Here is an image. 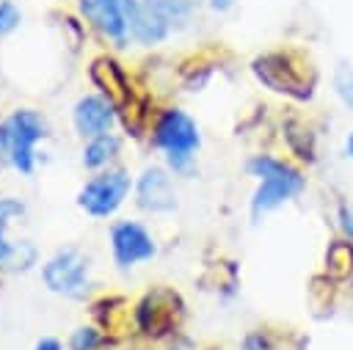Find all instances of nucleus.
<instances>
[{
  "label": "nucleus",
  "mask_w": 353,
  "mask_h": 350,
  "mask_svg": "<svg viewBox=\"0 0 353 350\" xmlns=\"http://www.w3.org/2000/svg\"><path fill=\"white\" fill-rule=\"evenodd\" d=\"M47 138V124L33 110H14L0 124V141L11 165L22 174H33L36 165V143Z\"/></svg>",
  "instance_id": "20e7f679"
},
{
  "label": "nucleus",
  "mask_w": 353,
  "mask_h": 350,
  "mask_svg": "<svg viewBox=\"0 0 353 350\" xmlns=\"http://www.w3.org/2000/svg\"><path fill=\"white\" fill-rule=\"evenodd\" d=\"M234 3H240V0H210V8L212 11H229Z\"/></svg>",
  "instance_id": "a211bd4d"
},
{
  "label": "nucleus",
  "mask_w": 353,
  "mask_h": 350,
  "mask_svg": "<svg viewBox=\"0 0 353 350\" xmlns=\"http://www.w3.org/2000/svg\"><path fill=\"white\" fill-rule=\"evenodd\" d=\"M116 121V105L108 96H83L74 105V127L83 138L105 135Z\"/></svg>",
  "instance_id": "9b49d317"
},
{
  "label": "nucleus",
  "mask_w": 353,
  "mask_h": 350,
  "mask_svg": "<svg viewBox=\"0 0 353 350\" xmlns=\"http://www.w3.org/2000/svg\"><path fill=\"white\" fill-rule=\"evenodd\" d=\"M130 187H132L130 174L124 168H110V171H105V174H99L83 185L77 204L94 218H108L124 204Z\"/></svg>",
  "instance_id": "423d86ee"
},
{
  "label": "nucleus",
  "mask_w": 353,
  "mask_h": 350,
  "mask_svg": "<svg viewBox=\"0 0 353 350\" xmlns=\"http://www.w3.org/2000/svg\"><path fill=\"white\" fill-rule=\"evenodd\" d=\"M345 154H347V157L353 160V132H350V135L345 138Z\"/></svg>",
  "instance_id": "aec40b11"
},
{
  "label": "nucleus",
  "mask_w": 353,
  "mask_h": 350,
  "mask_svg": "<svg viewBox=\"0 0 353 350\" xmlns=\"http://www.w3.org/2000/svg\"><path fill=\"white\" fill-rule=\"evenodd\" d=\"M248 174L256 176V190L251 196V218L259 220L268 212L290 204L306 190V176L273 154H256L248 160Z\"/></svg>",
  "instance_id": "f257e3e1"
},
{
  "label": "nucleus",
  "mask_w": 353,
  "mask_h": 350,
  "mask_svg": "<svg viewBox=\"0 0 353 350\" xmlns=\"http://www.w3.org/2000/svg\"><path fill=\"white\" fill-rule=\"evenodd\" d=\"M138 0H80V14L116 47H124L132 39Z\"/></svg>",
  "instance_id": "0eeeda50"
},
{
  "label": "nucleus",
  "mask_w": 353,
  "mask_h": 350,
  "mask_svg": "<svg viewBox=\"0 0 353 350\" xmlns=\"http://www.w3.org/2000/svg\"><path fill=\"white\" fill-rule=\"evenodd\" d=\"M193 0H138L132 19V39L143 47L165 41L176 28L188 25Z\"/></svg>",
  "instance_id": "7ed1b4c3"
},
{
  "label": "nucleus",
  "mask_w": 353,
  "mask_h": 350,
  "mask_svg": "<svg viewBox=\"0 0 353 350\" xmlns=\"http://www.w3.org/2000/svg\"><path fill=\"white\" fill-rule=\"evenodd\" d=\"M25 215V204L17 198H0V267L8 270H28L36 262V248L30 243H11L8 226Z\"/></svg>",
  "instance_id": "1a4fd4ad"
},
{
  "label": "nucleus",
  "mask_w": 353,
  "mask_h": 350,
  "mask_svg": "<svg viewBox=\"0 0 353 350\" xmlns=\"http://www.w3.org/2000/svg\"><path fill=\"white\" fill-rule=\"evenodd\" d=\"M243 350H279V347L273 344V339H270L268 333L254 331V333H248V336L243 339Z\"/></svg>",
  "instance_id": "2eb2a0df"
},
{
  "label": "nucleus",
  "mask_w": 353,
  "mask_h": 350,
  "mask_svg": "<svg viewBox=\"0 0 353 350\" xmlns=\"http://www.w3.org/2000/svg\"><path fill=\"white\" fill-rule=\"evenodd\" d=\"M119 146H121V141H119L116 135H110V132L91 138L88 146L83 149V165H88V168H102V165H108V163L119 154Z\"/></svg>",
  "instance_id": "f8f14e48"
},
{
  "label": "nucleus",
  "mask_w": 353,
  "mask_h": 350,
  "mask_svg": "<svg viewBox=\"0 0 353 350\" xmlns=\"http://www.w3.org/2000/svg\"><path fill=\"white\" fill-rule=\"evenodd\" d=\"M339 226H342V231L353 240V204H347V207L339 209Z\"/></svg>",
  "instance_id": "f3484780"
},
{
  "label": "nucleus",
  "mask_w": 353,
  "mask_h": 350,
  "mask_svg": "<svg viewBox=\"0 0 353 350\" xmlns=\"http://www.w3.org/2000/svg\"><path fill=\"white\" fill-rule=\"evenodd\" d=\"M154 146L165 154V163L174 174H190L201 146L199 124L185 110H163L154 124Z\"/></svg>",
  "instance_id": "f03ea898"
},
{
  "label": "nucleus",
  "mask_w": 353,
  "mask_h": 350,
  "mask_svg": "<svg viewBox=\"0 0 353 350\" xmlns=\"http://www.w3.org/2000/svg\"><path fill=\"white\" fill-rule=\"evenodd\" d=\"M102 342V336L94 331V328H77L69 339V347L72 350H97Z\"/></svg>",
  "instance_id": "4468645a"
},
{
  "label": "nucleus",
  "mask_w": 353,
  "mask_h": 350,
  "mask_svg": "<svg viewBox=\"0 0 353 350\" xmlns=\"http://www.w3.org/2000/svg\"><path fill=\"white\" fill-rule=\"evenodd\" d=\"M3 154H6V149H3V141H0V157H3Z\"/></svg>",
  "instance_id": "412c9836"
},
{
  "label": "nucleus",
  "mask_w": 353,
  "mask_h": 350,
  "mask_svg": "<svg viewBox=\"0 0 353 350\" xmlns=\"http://www.w3.org/2000/svg\"><path fill=\"white\" fill-rule=\"evenodd\" d=\"M135 196H138V207L146 209V212L163 215V212H174L176 209L174 182H171L168 171L160 168V165H149L141 174V179L135 185Z\"/></svg>",
  "instance_id": "9d476101"
},
{
  "label": "nucleus",
  "mask_w": 353,
  "mask_h": 350,
  "mask_svg": "<svg viewBox=\"0 0 353 350\" xmlns=\"http://www.w3.org/2000/svg\"><path fill=\"white\" fill-rule=\"evenodd\" d=\"M88 256L80 254L77 248H63L58 251L47 265H44V284L50 287V292L80 300L88 295Z\"/></svg>",
  "instance_id": "39448f33"
},
{
  "label": "nucleus",
  "mask_w": 353,
  "mask_h": 350,
  "mask_svg": "<svg viewBox=\"0 0 353 350\" xmlns=\"http://www.w3.org/2000/svg\"><path fill=\"white\" fill-rule=\"evenodd\" d=\"M110 245H113V259L119 267H132L138 262H149L157 254L154 237L146 231V226L135 220H121L110 229Z\"/></svg>",
  "instance_id": "6e6552de"
},
{
  "label": "nucleus",
  "mask_w": 353,
  "mask_h": 350,
  "mask_svg": "<svg viewBox=\"0 0 353 350\" xmlns=\"http://www.w3.org/2000/svg\"><path fill=\"white\" fill-rule=\"evenodd\" d=\"M36 350H61V344H58V339H41L36 344Z\"/></svg>",
  "instance_id": "6ab92c4d"
},
{
  "label": "nucleus",
  "mask_w": 353,
  "mask_h": 350,
  "mask_svg": "<svg viewBox=\"0 0 353 350\" xmlns=\"http://www.w3.org/2000/svg\"><path fill=\"white\" fill-rule=\"evenodd\" d=\"M331 85H334V96L339 99V105L353 113V63L339 61L331 72Z\"/></svg>",
  "instance_id": "ddd939ff"
},
{
  "label": "nucleus",
  "mask_w": 353,
  "mask_h": 350,
  "mask_svg": "<svg viewBox=\"0 0 353 350\" xmlns=\"http://www.w3.org/2000/svg\"><path fill=\"white\" fill-rule=\"evenodd\" d=\"M19 25V11L11 3H0V36Z\"/></svg>",
  "instance_id": "dca6fc26"
}]
</instances>
